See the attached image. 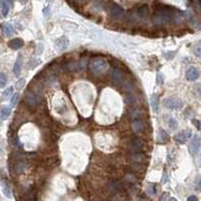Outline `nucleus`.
I'll return each instance as SVG.
<instances>
[{"label": "nucleus", "instance_id": "obj_18", "mask_svg": "<svg viewBox=\"0 0 201 201\" xmlns=\"http://www.w3.org/2000/svg\"><path fill=\"white\" fill-rule=\"evenodd\" d=\"M131 160L133 161L134 163H144L146 161V156L139 152V153H134L131 157Z\"/></svg>", "mask_w": 201, "mask_h": 201}, {"label": "nucleus", "instance_id": "obj_27", "mask_svg": "<svg viewBox=\"0 0 201 201\" xmlns=\"http://www.w3.org/2000/svg\"><path fill=\"white\" fill-rule=\"evenodd\" d=\"M137 102V100H136V98L134 97V96H132V95H130V96H127L126 97V103L128 105H134L135 103Z\"/></svg>", "mask_w": 201, "mask_h": 201}, {"label": "nucleus", "instance_id": "obj_17", "mask_svg": "<svg viewBox=\"0 0 201 201\" xmlns=\"http://www.w3.org/2000/svg\"><path fill=\"white\" fill-rule=\"evenodd\" d=\"M157 139H158V143L159 144H165V143H167L169 141V135H168V133L163 130V129H161V130L159 131L158 133V137H157Z\"/></svg>", "mask_w": 201, "mask_h": 201}, {"label": "nucleus", "instance_id": "obj_8", "mask_svg": "<svg viewBox=\"0 0 201 201\" xmlns=\"http://www.w3.org/2000/svg\"><path fill=\"white\" fill-rule=\"evenodd\" d=\"M144 147V141L141 138H134L130 143V151L133 153H139Z\"/></svg>", "mask_w": 201, "mask_h": 201}, {"label": "nucleus", "instance_id": "obj_23", "mask_svg": "<svg viewBox=\"0 0 201 201\" xmlns=\"http://www.w3.org/2000/svg\"><path fill=\"white\" fill-rule=\"evenodd\" d=\"M126 181L128 183H130V184H135V183L137 182V177L135 174H133V173H129L127 174V176H126Z\"/></svg>", "mask_w": 201, "mask_h": 201}, {"label": "nucleus", "instance_id": "obj_31", "mask_svg": "<svg viewBox=\"0 0 201 201\" xmlns=\"http://www.w3.org/2000/svg\"><path fill=\"white\" fill-rule=\"evenodd\" d=\"M200 50H201V48H200V44H197V45H196V47H194L193 52H194V55L198 57V59H200Z\"/></svg>", "mask_w": 201, "mask_h": 201}, {"label": "nucleus", "instance_id": "obj_28", "mask_svg": "<svg viewBox=\"0 0 201 201\" xmlns=\"http://www.w3.org/2000/svg\"><path fill=\"white\" fill-rule=\"evenodd\" d=\"M25 163L24 162H18L16 165V172H18V173H21L22 171L25 169Z\"/></svg>", "mask_w": 201, "mask_h": 201}, {"label": "nucleus", "instance_id": "obj_1", "mask_svg": "<svg viewBox=\"0 0 201 201\" xmlns=\"http://www.w3.org/2000/svg\"><path fill=\"white\" fill-rule=\"evenodd\" d=\"M180 13V11L173 10L170 7H161L155 11L152 21L157 25H164L171 21H176L178 19V14Z\"/></svg>", "mask_w": 201, "mask_h": 201}, {"label": "nucleus", "instance_id": "obj_3", "mask_svg": "<svg viewBox=\"0 0 201 201\" xmlns=\"http://www.w3.org/2000/svg\"><path fill=\"white\" fill-rule=\"evenodd\" d=\"M164 106L170 110H180L183 107V102L176 97H169L164 101Z\"/></svg>", "mask_w": 201, "mask_h": 201}, {"label": "nucleus", "instance_id": "obj_38", "mask_svg": "<svg viewBox=\"0 0 201 201\" xmlns=\"http://www.w3.org/2000/svg\"><path fill=\"white\" fill-rule=\"evenodd\" d=\"M78 1H83V0H78Z\"/></svg>", "mask_w": 201, "mask_h": 201}, {"label": "nucleus", "instance_id": "obj_33", "mask_svg": "<svg viewBox=\"0 0 201 201\" xmlns=\"http://www.w3.org/2000/svg\"><path fill=\"white\" fill-rule=\"evenodd\" d=\"M155 186H156V185L151 184L150 190H149V193H150L151 195H155V194H156V187H155Z\"/></svg>", "mask_w": 201, "mask_h": 201}, {"label": "nucleus", "instance_id": "obj_9", "mask_svg": "<svg viewBox=\"0 0 201 201\" xmlns=\"http://www.w3.org/2000/svg\"><path fill=\"white\" fill-rule=\"evenodd\" d=\"M185 77L190 82H194V80H196L199 78V70L196 68H194V66H191V68L187 69Z\"/></svg>", "mask_w": 201, "mask_h": 201}, {"label": "nucleus", "instance_id": "obj_19", "mask_svg": "<svg viewBox=\"0 0 201 201\" xmlns=\"http://www.w3.org/2000/svg\"><path fill=\"white\" fill-rule=\"evenodd\" d=\"M159 103H160V100H159V97L157 95H152L151 97V107L153 111L155 113H157L158 110H159Z\"/></svg>", "mask_w": 201, "mask_h": 201}, {"label": "nucleus", "instance_id": "obj_2", "mask_svg": "<svg viewBox=\"0 0 201 201\" xmlns=\"http://www.w3.org/2000/svg\"><path fill=\"white\" fill-rule=\"evenodd\" d=\"M109 62L103 57H95L89 64V69L93 74H101L108 69Z\"/></svg>", "mask_w": 201, "mask_h": 201}, {"label": "nucleus", "instance_id": "obj_4", "mask_svg": "<svg viewBox=\"0 0 201 201\" xmlns=\"http://www.w3.org/2000/svg\"><path fill=\"white\" fill-rule=\"evenodd\" d=\"M191 135H192L191 130L187 129V130H182L180 132H178L176 135L174 136V139H175L176 142L179 143V144H184L187 140L190 139Z\"/></svg>", "mask_w": 201, "mask_h": 201}, {"label": "nucleus", "instance_id": "obj_20", "mask_svg": "<svg viewBox=\"0 0 201 201\" xmlns=\"http://www.w3.org/2000/svg\"><path fill=\"white\" fill-rule=\"evenodd\" d=\"M2 30H3V33L7 35V36L12 35L13 32H14V28H13V26L9 23H4L2 25Z\"/></svg>", "mask_w": 201, "mask_h": 201}, {"label": "nucleus", "instance_id": "obj_5", "mask_svg": "<svg viewBox=\"0 0 201 201\" xmlns=\"http://www.w3.org/2000/svg\"><path fill=\"white\" fill-rule=\"evenodd\" d=\"M199 151H200V137L198 135H195L189 144V153L192 156H195L199 153Z\"/></svg>", "mask_w": 201, "mask_h": 201}, {"label": "nucleus", "instance_id": "obj_13", "mask_svg": "<svg viewBox=\"0 0 201 201\" xmlns=\"http://www.w3.org/2000/svg\"><path fill=\"white\" fill-rule=\"evenodd\" d=\"M133 130L135 133H141L144 131L145 129V124L143 122L142 119H136V120H133Z\"/></svg>", "mask_w": 201, "mask_h": 201}, {"label": "nucleus", "instance_id": "obj_30", "mask_svg": "<svg viewBox=\"0 0 201 201\" xmlns=\"http://www.w3.org/2000/svg\"><path fill=\"white\" fill-rule=\"evenodd\" d=\"M24 84H25V79H20L18 82L16 83V89H17V90H21V89L24 87Z\"/></svg>", "mask_w": 201, "mask_h": 201}, {"label": "nucleus", "instance_id": "obj_11", "mask_svg": "<svg viewBox=\"0 0 201 201\" xmlns=\"http://www.w3.org/2000/svg\"><path fill=\"white\" fill-rule=\"evenodd\" d=\"M11 6V0H1L0 2V11H1L2 16H7Z\"/></svg>", "mask_w": 201, "mask_h": 201}, {"label": "nucleus", "instance_id": "obj_34", "mask_svg": "<svg viewBox=\"0 0 201 201\" xmlns=\"http://www.w3.org/2000/svg\"><path fill=\"white\" fill-rule=\"evenodd\" d=\"M14 145H15V146H18V148H20V147H21V143H20L19 139H18L17 137L14 139Z\"/></svg>", "mask_w": 201, "mask_h": 201}, {"label": "nucleus", "instance_id": "obj_32", "mask_svg": "<svg viewBox=\"0 0 201 201\" xmlns=\"http://www.w3.org/2000/svg\"><path fill=\"white\" fill-rule=\"evenodd\" d=\"M3 192H4V194H5V196H7V197H10V196H11L10 189H9V187H8L7 185H4V187H3Z\"/></svg>", "mask_w": 201, "mask_h": 201}, {"label": "nucleus", "instance_id": "obj_21", "mask_svg": "<svg viewBox=\"0 0 201 201\" xmlns=\"http://www.w3.org/2000/svg\"><path fill=\"white\" fill-rule=\"evenodd\" d=\"M109 188L114 192H118L120 190H122V184H121V183L117 180H113L110 183Z\"/></svg>", "mask_w": 201, "mask_h": 201}, {"label": "nucleus", "instance_id": "obj_12", "mask_svg": "<svg viewBox=\"0 0 201 201\" xmlns=\"http://www.w3.org/2000/svg\"><path fill=\"white\" fill-rule=\"evenodd\" d=\"M55 46H56L57 50H60V51L65 50L66 48H68V46H69V39L66 38L65 36H61L60 38H59L56 40Z\"/></svg>", "mask_w": 201, "mask_h": 201}, {"label": "nucleus", "instance_id": "obj_15", "mask_svg": "<svg viewBox=\"0 0 201 201\" xmlns=\"http://www.w3.org/2000/svg\"><path fill=\"white\" fill-rule=\"evenodd\" d=\"M22 64H23V60H22V56L21 55H18L17 57V60L14 64V66H13V73L16 75V77H18L21 73V69H22Z\"/></svg>", "mask_w": 201, "mask_h": 201}, {"label": "nucleus", "instance_id": "obj_36", "mask_svg": "<svg viewBox=\"0 0 201 201\" xmlns=\"http://www.w3.org/2000/svg\"><path fill=\"white\" fill-rule=\"evenodd\" d=\"M193 124L196 125V127H197V130H200V122L198 120H194L193 121Z\"/></svg>", "mask_w": 201, "mask_h": 201}, {"label": "nucleus", "instance_id": "obj_26", "mask_svg": "<svg viewBox=\"0 0 201 201\" xmlns=\"http://www.w3.org/2000/svg\"><path fill=\"white\" fill-rule=\"evenodd\" d=\"M7 83V78H6V75L2 74V73H0V88H4L5 87V84Z\"/></svg>", "mask_w": 201, "mask_h": 201}, {"label": "nucleus", "instance_id": "obj_22", "mask_svg": "<svg viewBox=\"0 0 201 201\" xmlns=\"http://www.w3.org/2000/svg\"><path fill=\"white\" fill-rule=\"evenodd\" d=\"M11 114V110L8 107H3V108L0 110V119L1 120H6L9 115Z\"/></svg>", "mask_w": 201, "mask_h": 201}, {"label": "nucleus", "instance_id": "obj_6", "mask_svg": "<svg viewBox=\"0 0 201 201\" xmlns=\"http://www.w3.org/2000/svg\"><path fill=\"white\" fill-rule=\"evenodd\" d=\"M110 15L115 19H121L124 16V10L123 8L119 6L118 4H112L110 6Z\"/></svg>", "mask_w": 201, "mask_h": 201}, {"label": "nucleus", "instance_id": "obj_29", "mask_svg": "<svg viewBox=\"0 0 201 201\" xmlns=\"http://www.w3.org/2000/svg\"><path fill=\"white\" fill-rule=\"evenodd\" d=\"M19 100V95L18 93H15V95H13L11 100H10V103H11V106H15L17 104V102Z\"/></svg>", "mask_w": 201, "mask_h": 201}, {"label": "nucleus", "instance_id": "obj_7", "mask_svg": "<svg viewBox=\"0 0 201 201\" xmlns=\"http://www.w3.org/2000/svg\"><path fill=\"white\" fill-rule=\"evenodd\" d=\"M111 79L116 84H120L124 82V74L119 69H113L111 71Z\"/></svg>", "mask_w": 201, "mask_h": 201}, {"label": "nucleus", "instance_id": "obj_37", "mask_svg": "<svg viewBox=\"0 0 201 201\" xmlns=\"http://www.w3.org/2000/svg\"><path fill=\"white\" fill-rule=\"evenodd\" d=\"M168 201H177V200H176L175 198H173V197H171V198H169V199H168Z\"/></svg>", "mask_w": 201, "mask_h": 201}, {"label": "nucleus", "instance_id": "obj_16", "mask_svg": "<svg viewBox=\"0 0 201 201\" xmlns=\"http://www.w3.org/2000/svg\"><path fill=\"white\" fill-rule=\"evenodd\" d=\"M8 46L12 50H19L23 46V40L21 38H14L8 42Z\"/></svg>", "mask_w": 201, "mask_h": 201}, {"label": "nucleus", "instance_id": "obj_14", "mask_svg": "<svg viewBox=\"0 0 201 201\" xmlns=\"http://www.w3.org/2000/svg\"><path fill=\"white\" fill-rule=\"evenodd\" d=\"M24 102H25V104L27 105L28 108H31V109L35 108V107H36V104H37L36 98H35L33 93H28L27 95H26Z\"/></svg>", "mask_w": 201, "mask_h": 201}, {"label": "nucleus", "instance_id": "obj_24", "mask_svg": "<svg viewBox=\"0 0 201 201\" xmlns=\"http://www.w3.org/2000/svg\"><path fill=\"white\" fill-rule=\"evenodd\" d=\"M178 127V123H177V121L175 119H173L171 118L170 120H169V128H170V130H176Z\"/></svg>", "mask_w": 201, "mask_h": 201}, {"label": "nucleus", "instance_id": "obj_35", "mask_svg": "<svg viewBox=\"0 0 201 201\" xmlns=\"http://www.w3.org/2000/svg\"><path fill=\"white\" fill-rule=\"evenodd\" d=\"M187 201H198V199H197V197H196V196L192 195V196H189L188 199H187Z\"/></svg>", "mask_w": 201, "mask_h": 201}, {"label": "nucleus", "instance_id": "obj_10", "mask_svg": "<svg viewBox=\"0 0 201 201\" xmlns=\"http://www.w3.org/2000/svg\"><path fill=\"white\" fill-rule=\"evenodd\" d=\"M148 13H149L148 6H147V5H142V6L138 7L136 9L134 16H135V18L143 19V18H146V17L148 16Z\"/></svg>", "mask_w": 201, "mask_h": 201}, {"label": "nucleus", "instance_id": "obj_25", "mask_svg": "<svg viewBox=\"0 0 201 201\" xmlns=\"http://www.w3.org/2000/svg\"><path fill=\"white\" fill-rule=\"evenodd\" d=\"M12 93H13V87H10V88L6 89V90L4 91V92H3V93H2L3 100H6L8 97L12 95Z\"/></svg>", "mask_w": 201, "mask_h": 201}]
</instances>
